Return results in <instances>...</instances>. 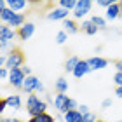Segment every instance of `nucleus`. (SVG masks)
Wrapping results in <instances>:
<instances>
[{
  "instance_id": "f257e3e1",
  "label": "nucleus",
  "mask_w": 122,
  "mask_h": 122,
  "mask_svg": "<svg viewBox=\"0 0 122 122\" xmlns=\"http://www.w3.org/2000/svg\"><path fill=\"white\" fill-rule=\"evenodd\" d=\"M26 110H28V113L31 117H38V115L42 113H47V103L42 101L40 98L37 96V94H30L28 99H26Z\"/></svg>"
},
{
  "instance_id": "72a5a7b5",
  "label": "nucleus",
  "mask_w": 122,
  "mask_h": 122,
  "mask_svg": "<svg viewBox=\"0 0 122 122\" xmlns=\"http://www.w3.org/2000/svg\"><path fill=\"white\" fill-rule=\"evenodd\" d=\"M115 66H117V71H122V59L115 61Z\"/></svg>"
},
{
  "instance_id": "0eeeda50",
  "label": "nucleus",
  "mask_w": 122,
  "mask_h": 122,
  "mask_svg": "<svg viewBox=\"0 0 122 122\" xmlns=\"http://www.w3.org/2000/svg\"><path fill=\"white\" fill-rule=\"evenodd\" d=\"M54 107H56V110H58V112L59 113H66V112H68V103H70V98L68 96H66V94H58V96L56 98H54Z\"/></svg>"
},
{
  "instance_id": "dca6fc26",
  "label": "nucleus",
  "mask_w": 122,
  "mask_h": 122,
  "mask_svg": "<svg viewBox=\"0 0 122 122\" xmlns=\"http://www.w3.org/2000/svg\"><path fill=\"white\" fill-rule=\"evenodd\" d=\"M80 30L84 31V33H87V35H96V33L99 31L96 26H94V23L91 19H87V21H82V25H80Z\"/></svg>"
},
{
  "instance_id": "393cba45",
  "label": "nucleus",
  "mask_w": 122,
  "mask_h": 122,
  "mask_svg": "<svg viewBox=\"0 0 122 122\" xmlns=\"http://www.w3.org/2000/svg\"><path fill=\"white\" fill-rule=\"evenodd\" d=\"M66 40H68V33H66V31H59L56 35V42L58 44H65Z\"/></svg>"
},
{
  "instance_id": "f704fd0d",
  "label": "nucleus",
  "mask_w": 122,
  "mask_h": 122,
  "mask_svg": "<svg viewBox=\"0 0 122 122\" xmlns=\"http://www.w3.org/2000/svg\"><path fill=\"white\" fill-rule=\"evenodd\" d=\"M115 94H117L119 98H122V86H117V89H115Z\"/></svg>"
},
{
  "instance_id": "9d476101",
  "label": "nucleus",
  "mask_w": 122,
  "mask_h": 122,
  "mask_svg": "<svg viewBox=\"0 0 122 122\" xmlns=\"http://www.w3.org/2000/svg\"><path fill=\"white\" fill-rule=\"evenodd\" d=\"M47 19H51V21H58V19L65 21V19H68V10H66V9H61V7L52 9L51 12H47Z\"/></svg>"
},
{
  "instance_id": "423d86ee",
  "label": "nucleus",
  "mask_w": 122,
  "mask_h": 122,
  "mask_svg": "<svg viewBox=\"0 0 122 122\" xmlns=\"http://www.w3.org/2000/svg\"><path fill=\"white\" fill-rule=\"evenodd\" d=\"M91 7H92V2H91V0H79V2H77V7H75V10H73V16H75L77 19L84 18L86 14L91 12Z\"/></svg>"
},
{
  "instance_id": "f8f14e48",
  "label": "nucleus",
  "mask_w": 122,
  "mask_h": 122,
  "mask_svg": "<svg viewBox=\"0 0 122 122\" xmlns=\"http://www.w3.org/2000/svg\"><path fill=\"white\" fill-rule=\"evenodd\" d=\"M119 18H120V5H119V2H115L113 5H110V7L107 9V12H105V19L113 21V19H119Z\"/></svg>"
},
{
  "instance_id": "a211bd4d",
  "label": "nucleus",
  "mask_w": 122,
  "mask_h": 122,
  "mask_svg": "<svg viewBox=\"0 0 122 122\" xmlns=\"http://www.w3.org/2000/svg\"><path fill=\"white\" fill-rule=\"evenodd\" d=\"M5 101H7V107H10L12 110H19V108H21V98L18 96V94L5 96Z\"/></svg>"
},
{
  "instance_id": "5701e85b",
  "label": "nucleus",
  "mask_w": 122,
  "mask_h": 122,
  "mask_svg": "<svg viewBox=\"0 0 122 122\" xmlns=\"http://www.w3.org/2000/svg\"><path fill=\"white\" fill-rule=\"evenodd\" d=\"M28 122H54V117L49 115V113H42V115H38V117H31Z\"/></svg>"
},
{
  "instance_id": "aec40b11",
  "label": "nucleus",
  "mask_w": 122,
  "mask_h": 122,
  "mask_svg": "<svg viewBox=\"0 0 122 122\" xmlns=\"http://www.w3.org/2000/svg\"><path fill=\"white\" fill-rule=\"evenodd\" d=\"M54 87H56L58 94H66V91H68V80L61 77V79H58V80H56V84H54Z\"/></svg>"
},
{
  "instance_id": "412c9836",
  "label": "nucleus",
  "mask_w": 122,
  "mask_h": 122,
  "mask_svg": "<svg viewBox=\"0 0 122 122\" xmlns=\"http://www.w3.org/2000/svg\"><path fill=\"white\" fill-rule=\"evenodd\" d=\"M79 63H80V58L71 56V58L66 59V63H65V70H66V71H71V73H73V70L77 68V65H79Z\"/></svg>"
},
{
  "instance_id": "e433bc0d",
  "label": "nucleus",
  "mask_w": 122,
  "mask_h": 122,
  "mask_svg": "<svg viewBox=\"0 0 122 122\" xmlns=\"http://www.w3.org/2000/svg\"><path fill=\"white\" fill-rule=\"evenodd\" d=\"M119 5H120V18L119 19H122V2H119Z\"/></svg>"
},
{
  "instance_id": "6ab92c4d",
  "label": "nucleus",
  "mask_w": 122,
  "mask_h": 122,
  "mask_svg": "<svg viewBox=\"0 0 122 122\" xmlns=\"http://www.w3.org/2000/svg\"><path fill=\"white\" fill-rule=\"evenodd\" d=\"M26 5H28V4H26L25 0H7V7L12 9L14 12H18V10H23Z\"/></svg>"
},
{
  "instance_id": "f3484780",
  "label": "nucleus",
  "mask_w": 122,
  "mask_h": 122,
  "mask_svg": "<svg viewBox=\"0 0 122 122\" xmlns=\"http://www.w3.org/2000/svg\"><path fill=\"white\" fill-rule=\"evenodd\" d=\"M7 25H9V26H10V28H12V30H14V28H18V30H19L21 26L25 25V14L18 12V14H16L14 18H12V19H10L9 23H7Z\"/></svg>"
},
{
  "instance_id": "7ed1b4c3",
  "label": "nucleus",
  "mask_w": 122,
  "mask_h": 122,
  "mask_svg": "<svg viewBox=\"0 0 122 122\" xmlns=\"http://www.w3.org/2000/svg\"><path fill=\"white\" fill-rule=\"evenodd\" d=\"M23 91H25V92H28V94L42 92V91H44V84L40 82V79H38V77H35V75H30V77H26V80H25Z\"/></svg>"
},
{
  "instance_id": "473e14b6",
  "label": "nucleus",
  "mask_w": 122,
  "mask_h": 122,
  "mask_svg": "<svg viewBox=\"0 0 122 122\" xmlns=\"http://www.w3.org/2000/svg\"><path fill=\"white\" fill-rule=\"evenodd\" d=\"M5 108H7V101H5V98H2V101H0V112H4Z\"/></svg>"
},
{
  "instance_id": "4468645a",
  "label": "nucleus",
  "mask_w": 122,
  "mask_h": 122,
  "mask_svg": "<svg viewBox=\"0 0 122 122\" xmlns=\"http://www.w3.org/2000/svg\"><path fill=\"white\" fill-rule=\"evenodd\" d=\"M65 122H84V115L79 110H68L65 113Z\"/></svg>"
},
{
  "instance_id": "6e6552de",
  "label": "nucleus",
  "mask_w": 122,
  "mask_h": 122,
  "mask_svg": "<svg viewBox=\"0 0 122 122\" xmlns=\"http://www.w3.org/2000/svg\"><path fill=\"white\" fill-rule=\"evenodd\" d=\"M16 14H18V12H14L12 9L7 7V2H5V0H0V19H2V23L7 25Z\"/></svg>"
},
{
  "instance_id": "cd10ccee",
  "label": "nucleus",
  "mask_w": 122,
  "mask_h": 122,
  "mask_svg": "<svg viewBox=\"0 0 122 122\" xmlns=\"http://www.w3.org/2000/svg\"><path fill=\"white\" fill-rule=\"evenodd\" d=\"M98 119H96V115L94 113H87V115H84V122H96Z\"/></svg>"
},
{
  "instance_id": "4c0bfd02",
  "label": "nucleus",
  "mask_w": 122,
  "mask_h": 122,
  "mask_svg": "<svg viewBox=\"0 0 122 122\" xmlns=\"http://www.w3.org/2000/svg\"><path fill=\"white\" fill-rule=\"evenodd\" d=\"M96 122H105V120H99V119H98V120H96Z\"/></svg>"
},
{
  "instance_id": "ddd939ff",
  "label": "nucleus",
  "mask_w": 122,
  "mask_h": 122,
  "mask_svg": "<svg viewBox=\"0 0 122 122\" xmlns=\"http://www.w3.org/2000/svg\"><path fill=\"white\" fill-rule=\"evenodd\" d=\"M87 63H89V66H91V71H94V70L105 68V66L108 65V59L99 58V56H94V58H91V59H87Z\"/></svg>"
},
{
  "instance_id": "39448f33",
  "label": "nucleus",
  "mask_w": 122,
  "mask_h": 122,
  "mask_svg": "<svg viewBox=\"0 0 122 122\" xmlns=\"http://www.w3.org/2000/svg\"><path fill=\"white\" fill-rule=\"evenodd\" d=\"M9 82L10 86L16 87V89H23L25 86V80H26V75L23 73V70L21 68H16V70H9Z\"/></svg>"
},
{
  "instance_id": "1a4fd4ad",
  "label": "nucleus",
  "mask_w": 122,
  "mask_h": 122,
  "mask_svg": "<svg viewBox=\"0 0 122 122\" xmlns=\"http://www.w3.org/2000/svg\"><path fill=\"white\" fill-rule=\"evenodd\" d=\"M33 31H35V25L33 23H25L18 30V37L21 38V40H28V38L33 35Z\"/></svg>"
},
{
  "instance_id": "f03ea898",
  "label": "nucleus",
  "mask_w": 122,
  "mask_h": 122,
  "mask_svg": "<svg viewBox=\"0 0 122 122\" xmlns=\"http://www.w3.org/2000/svg\"><path fill=\"white\" fill-rule=\"evenodd\" d=\"M25 66V54L19 47H12L7 54V70H16V68H23Z\"/></svg>"
},
{
  "instance_id": "c85d7f7f",
  "label": "nucleus",
  "mask_w": 122,
  "mask_h": 122,
  "mask_svg": "<svg viewBox=\"0 0 122 122\" xmlns=\"http://www.w3.org/2000/svg\"><path fill=\"white\" fill-rule=\"evenodd\" d=\"M79 112H80L82 115H87V113H91V112H89V107H87V105H80V107H79Z\"/></svg>"
},
{
  "instance_id": "20e7f679",
  "label": "nucleus",
  "mask_w": 122,
  "mask_h": 122,
  "mask_svg": "<svg viewBox=\"0 0 122 122\" xmlns=\"http://www.w3.org/2000/svg\"><path fill=\"white\" fill-rule=\"evenodd\" d=\"M14 37H18V31L12 30L9 25H2V28H0V47H2V51L9 47V42Z\"/></svg>"
},
{
  "instance_id": "58836bf2",
  "label": "nucleus",
  "mask_w": 122,
  "mask_h": 122,
  "mask_svg": "<svg viewBox=\"0 0 122 122\" xmlns=\"http://www.w3.org/2000/svg\"><path fill=\"white\" fill-rule=\"evenodd\" d=\"M117 122H122V120H117Z\"/></svg>"
},
{
  "instance_id": "bb28decb",
  "label": "nucleus",
  "mask_w": 122,
  "mask_h": 122,
  "mask_svg": "<svg viewBox=\"0 0 122 122\" xmlns=\"http://www.w3.org/2000/svg\"><path fill=\"white\" fill-rule=\"evenodd\" d=\"M113 82L117 86H122V71H117V73L113 75Z\"/></svg>"
},
{
  "instance_id": "4be33fe9",
  "label": "nucleus",
  "mask_w": 122,
  "mask_h": 122,
  "mask_svg": "<svg viewBox=\"0 0 122 122\" xmlns=\"http://www.w3.org/2000/svg\"><path fill=\"white\" fill-rule=\"evenodd\" d=\"M91 21L94 23V26H96L98 30H107V19L99 18V16H92Z\"/></svg>"
},
{
  "instance_id": "9b49d317",
  "label": "nucleus",
  "mask_w": 122,
  "mask_h": 122,
  "mask_svg": "<svg viewBox=\"0 0 122 122\" xmlns=\"http://www.w3.org/2000/svg\"><path fill=\"white\" fill-rule=\"evenodd\" d=\"M91 71V66L89 63H87L86 59H80V63L77 65V68L73 70V77H77V79H82L84 75H87Z\"/></svg>"
},
{
  "instance_id": "7c9ffc66",
  "label": "nucleus",
  "mask_w": 122,
  "mask_h": 122,
  "mask_svg": "<svg viewBox=\"0 0 122 122\" xmlns=\"http://www.w3.org/2000/svg\"><path fill=\"white\" fill-rule=\"evenodd\" d=\"M21 70H23V73H25L26 77H30V75H31V68H28V66H26V65H25V66H23V68H21Z\"/></svg>"
},
{
  "instance_id": "c9c22d12",
  "label": "nucleus",
  "mask_w": 122,
  "mask_h": 122,
  "mask_svg": "<svg viewBox=\"0 0 122 122\" xmlns=\"http://www.w3.org/2000/svg\"><path fill=\"white\" fill-rule=\"evenodd\" d=\"M2 122H21L19 119H2Z\"/></svg>"
},
{
  "instance_id": "2f4dec72",
  "label": "nucleus",
  "mask_w": 122,
  "mask_h": 122,
  "mask_svg": "<svg viewBox=\"0 0 122 122\" xmlns=\"http://www.w3.org/2000/svg\"><path fill=\"white\" fill-rule=\"evenodd\" d=\"M101 107L103 108H110V107H112V99H105V101L101 103Z\"/></svg>"
},
{
  "instance_id": "c756f323",
  "label": "nucleus",
  "mask_w": 122,
  "mask_h": 122,
  "mask_svg": "<svg viewBox=\"0 0 122 122\" xmlns=\"http://www.w3.org/2000/svg\"><path fill=\"white\" fill-rule=\"evenodd\" d=\"M9 73H10V71H9L7 68H2V70H0V79H2V80H4V79H5V77H7Z\"/></svg>"
},
{
  "instance_id": "b1692460",
  "label": "nucleus",
  "mask_w": 122,
  "mask_h": 122,
  "mask_svg": "<svg viewBox=\"0 0 122 122\" xmlns=\"http://www.w3.org/2000/svg\"><path fill=\"white\" fill-rule=\"evenodd\" d=\"M58 4H59L61 9H66V10H71V9L75 10V7H77V2H75V0H59Z\"/></svg>"
},
{
  "instance_id": "2eb2a0df",
  "label": "nucleus",
  "mask_w": 122,
  "mask_h": 122,
  "mask_svg": "<svg viewBox=\"0 0 122 122\" xmlns=\"http://www.w3.org/2000/svg\"><path fill=\"white\" fill-rule=\"evenodd\" d=\"M80 30V26L75 23L73 19H65L63 21V31H66L68 35H73V33H77Z\"/></svg>"
},
{
  "instance_id": "a878e982",
  "label": "nucleus",
  "mask_w": 122,
  "mask_h": 122,
  "mask_svg": "<svg viewBox=\"0 0 122 122\" xmlns=\"http://www.w3.org/2000/svg\"><path fill=\"white\" fill-rule=\"evenodd\" d=\"M115 2H112V0H98V5H99V7H110V5H113Z\"/></svg>"
}]
</instances>
